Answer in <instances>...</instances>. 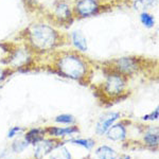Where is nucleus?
I'll return each instance as SVG.
<instances>
[{"mask_svg": "<svg viewBox=\"0 0 159 159\" xmlns=\"http://www.w3.org/2000/svg\"><path fill=\"white\" fill-rule=\"evenodd\" d=\"M12 73H13L12 69H10L9 67H7V66L0 64V83L3 82L7 78H9Z\"/></svg>", "mask_w": 159, "mask_h": 159, "instance_id": "nucleus-21", "label": "nucleus"}, {"mask_svg": "<svg viewBox=\"0 0 159 159\" xmlns=\"http://www.w3.org/2000/svg\"><path fill=\"white\" fill-rule=\"evenodd\" d=\"M144 140L151 147H156V145H158V134H155V133H147L144 136Z\"/></svg>", "mask_w": 159, "mask_h": 159, "instance_id": "nucleus-20", "label": "nucleus"}, {"mask_svg": "<svg viewBox=\"0 0 159 159\" xmlns=\"http://www.w3.org/2000/svg\"><path fill=\"white\" fill-rule=\"evenodd\" d=\"M147 61V58L140 57V56L123 55L105 61L104 64L129 78L144 69Z\"/></svg>", "mask_w": 159, "mask_h": 159, "instance_id": "nucleus-4", "label": "nucleus"}, {"mask_svg": "<svg viewBox=\"0 0 159 159\" xmlns=\"http://www.w3.org/2000/svg\"><path fill=\"white\" fill-rule=\"evenodd\" d=\"M54 121L56 123H60V124H73L75 122V119L72 115L69 114H61L55 117Z\"/></svg>", "mask_w": 159, "mask_h": 159, "instance_id": "nucleus-17", "label": "nucleus"}, {"mask_svg": "<svg viewBox=\"0 0 159 159\" xmlns=\"http://www.w3.org/2000/svg\"><path fill=\"white\" fill-rule=\"evenodd\" d=\"M48 20L56 27H69L74 21L72 3L69 0H55L47 14Z\"/></svg>", "mask_w": 159, "mask_h": 159, "instance_id": "nucleus-5", "label": "nucleus"}, {"mask_svg": "<svg viewBox=\"0 0 159 159\" xmlns=\"http://www.w3.org/2000/svg\"><path fill=\"white\" fill-rule=\"evenodd\" d=\"M107 138L112 141H120L124 140L125 136H126V129L122 123H116L112 124L109 127L108 130L106 132Z\"/></svg>", "mask_w": 159, "mask_h": 159, "instance_id": "nucleus-11", "label": "nucleus"}, {"mask_svg": "<svg viewBox=\"0 0 159 159\" xmlns=\"http://www.w3.org/2000/svg\"><path fill=\"white\" fill-rule=\"evenodd\" d=\"M71 143L80 145V147H83L87 148V150H91L94 147V141L92 139H73L71 140Z\"/></svg>", "mask_w": 159, "mask_h": 159, "instance_id": "nucleus-19", "label": "nucleus"}, {"mask_svg": "<svg viewBox=\"0 0 159 159\" xmlns=\"http://www.w3.org/2000/svg\"><path fill=\"white\" fill-rule=\"evenodd\" d=\"M24 132V129L22 127H19V126H14V127H11V129L9 130L7 133V138H13L14 136L18 135L19 133Z\"/></svg>", "mask_w": 159, "mask_h": 159, "instance_id": "nucleus-23", "label": "nucleus"}, {"mask_svg": "<svg viewBox=\"0 0 159 159\" xmlns=\"http://www.w3.org/2000/svg\"><path fill=\"white\" fill-rule=\"evenodd\" d=\"M19 36L36 55H47L68 43L67 34L50 21L43 20L32 22L21 31Z\"/></svg>", "mask_w": 159, "mask_h": 159, "instance_id": "nucleus-1", "label": "nucleus"}, {"mask_svg": "<svg viewBox=\"0 0 159 159\" xmlns=\"http://www.w3.org/2000/svg\"><path fill=\"white\" fill-rule=\"evenodd\" d=\"M45 134H46V129L36 127V129H30L29 132L25 134V139L29 142V144H36L39 141L45 139V138H43Z\"/></svg>", "mask_w": 159, "mask_h": 159, "instance_id": "nucleus-14", "label": "nucleus"}, {"mask_svg": "<svg viewBox=\"0 0 159 159\" xmlns=\"http://www.w3.org/2000/svg\"><path fill=\"white\" fill-rule=\"evenodd\" d=\"M35 56L37 55L25 43H15L14 50H13L12 54L10 55V57L7 58L6 66L10 69H12L13 71L27 68L32 64Z\"/></svg>", "mask_w": 159, "mask_h": 159, "instance_id": "nucleus-6", "label": "nucleus"}, {"mask_svg": "<svg viewBox=\"0 0 159 159\" xmlns=\"http://www.w3.org/2000/svg\"><path fill=\"white\" fill-rule=\"evenodd\" d=\"M104 0H73L72 10L75 19H86L105 12Z\"/></svg>", "mask_w": 159, "mask_h": 159, "instance_id": "nucleus-7", "label": "nucleus"}, {"mask_svg": "<svg viewBox=\"0 0 159 159\" xmlns=\"http://www.w3.org/2000/svg\"><path fill=\"white\" fill-rule=\"evenodd\" d=\"M158 117H159V109L157 107V108H156L155 110H153L151 114L143 116L142 120H144V121H155V120L158 119Z\"/></svg>", "mask_w": 159, "mask_h": 159, "instance_id": "nucleus-22", "label": "nucleus"}, {"mask_svg": "<svg viewBox=\"0 0 159 159\" xmlns=\"http://www.w3.org/2000/svg\"><path fill=\"white\" fill-rule=\"evenodd\" d=\"M46 133H48L50 136H54V137H65V136H67V135L79 133V127H76V126H69V127L50 126L46 129Z\"/></svg>", "mask_w": 159, "mask_h": 159, "instance_id": "nucleus-12", "label": "nucleus"}, {"mask_svg": "<svg viewBox=\"0 0 159 159\" xmlns=\"http://www.w3.org/2000/svg\"><path fill=\"white\" fill-rule=\"evenodd\" d=\"M121 117V114L118 111H107L99 118L96 125V133L100 136L106 134L108 129L115 122H117Z\"/></svg>", "mask_w": 159, "mask_h": 159, "instance_id": "nucleus-8", "label": "nucleus"}, {"mask_svg": "<svg viewBox=\"0 0 159 159\" xmlns=\"http://www.w3.org/2000/svg\"><path fill=\"white\" fill-rule=\"evenodd\" d=\"M36 148H35V157L36 159H42L43 156L50 153L52 150L55 148V141L51 139H43L36 143Z\"/></svg>", "mask_w": 159, "mask_h": 159, "instance_id": "nucleus-10", "label": "nucleus"}, {"mask_svg": "<svg viewBox=\"0 0 159 159\" xmlns=\"http://www.w3.org/2000/svg\"><path fill=\"white\" fill-rule=\"evenodd\" d=\"M68 43H71L72 49L81 53H86L88 51V40L81 30H73L67 35Z\"/></svg>", "mask_w": 159, "mask_h": 159, "instance_id": "nucleus-9", "label": "nucleus"}, {"mask_svg": "<svg viewBox=\"0 0 159 159\" xmlns=\"http://www.w3.org/2000/svg\"><path fill=\"white\" fill-rule=\"evenodd\" d=\"M139 21L140 24L148 30L153 29L156 25V17L150 11L140 12L139 13Z\"/></svg>", "mask_w": 159, "mask_h": 159, "instance_id": "nucleus-15", "label": "nucleus"}, {"mask_svg": "<svg viewBox=\"0 0 159 159\" xmlns=\"http://www.w3.org/2000/svg\"><path fill=\"white\" fill-rule=\"evenodd\" d=\"M97 156L99 159H116L117 153L108 145H102L97 150Z\"/></svg>", "mask_w": 159, "mask_h": 159, "instance_id": "nucleus-16", "label": "nucleus"}, {"mask_svg": "<svg viewBox=\"0 0 159 159\" xmlns=\"http://www.w3.org/2000/svg\"><path fill=\"white\" fill-rule=\"evenodd\" d=\"M47 56L51 57V67L56 74L82 84L88 83L94 70V64L85 53L74 49H57Z\"/></svg>", "mask_w": 159, "mask_h": 159, "instance_id": "nucleus-2", "label": "nucleus"}, {"mask_svg": "<svg viewBox=\"0 0 159 159\" xmlns=\"http://www.w3.org/2000/svg\"><path fill=\"white\" fill-rule=\"evenodd\" d=\"M158 0H133L132 7L137 12H145L150 11L157 7Z\"/></svg>", "mask_w": 159, "mask_h": 159, "instance_id": "nucleus-13", "label": "nucleus"}, {"mask_svg": "<svg viewBox=\"0 0 159 159\" xmlns=\"http://www.w3.org/2000/svg\"><path fill=\"white\" fill-rule=\"evenodd\" d=\"M102 69L104 72V82L102 84L103 96L112 100L120 99L126 91L129 78L111 69L105 64H103Z\"/></svg>", "mask_w": 159, "mask_h": 159, "instance_id": "nucleus-3", "label": "nucleus"}, {"mask_svg": "<svg viewBox=\"0 0 159 159\" xmlns=\"http://www.w3.org/2000/svg\"><path fill=\"white\" fill-rule=\"evenodd\" d=\"M121 159H130V157H129V156H124V157L121 158Z\"/></svg>", "mask_w": 159, "mask_h": 159, "instance_id": "nucleus-24", "label": "nucleus"}, {"mask_svg": "<svg viewBox=\"0 0 159 159\" xmlns=\"http://www.w3.org/2000/svg\"><path fill=\"white\" fill-rule=\"evenodd\" d=\"M28 147H29V142L24 138V139H18L15 141L12 145V150L14 151L15 153H20L24 150H25Z\"/></svg>", "mask_w": 159, "mask_h": 159, "instance_id": "nucleus-18", "label": "nucleus"}]
</instances>
